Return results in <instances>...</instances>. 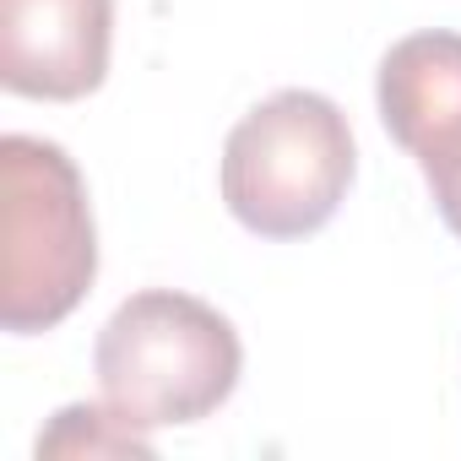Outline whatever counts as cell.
Instances as JSON below:
<instances>
[{
	"label": "cell",
	"mask_w": 461,
	"mask_h": 461,
	"mask_svg": "<svg viewBox=\"0 0 461 461\" xmlns=\"http://www.w3.org/2000/svg\"><path fill=\"white\" fill-rule=\"evenodd\" d=\"M114 0H0V82L23 98L71 104L104 87Z\"/></svg>",
	"instance_id": "4"
},
{
	"label": "cell",
	"mask_w": 461,
	"mask_h": 461,
	"mask_svg": "<svg viewBox=\"0 0 461 461\" xmlns=\"http://www.w3.org/2000/svg\"><path fill=\"white\" fill-rule=\"evenodd\" d=\"M380 120L418 163L461 136V33H407L380 60Z\"/></svg>",
	"instance_id": "5"
},
{
	"label": "cell",
	"mask_w": 461,
	"mask_h": 461,
	"mask_svg": "<svg viewBox=\"0 0 461 461\" xmlns=\"http://www.w3.org/2000/svg\"><path fill=\"white\" fill-rule=\"evenodd\" d=\"M353 168L348 114L326 93L283 87L228 131L222 201L261 240H304L337 217Z\"/></svg>",
	"instance_id": "3"
},
{
	"label": "cell",
	"mask_w": 461,
	"mask_h": 461,
	"mask_svg": "<svg viewBox=\"0 0 461 461\" xmlns=\"http://www.w3.org/2000/svg\"><path fill=\"white\" fill-rule=\"evenodd\" d=\"M418 168H423V179H429V195H434L445 228L461 240V136H456L450 147H439L434 158H423Z\"/></svg>",
	"instance_id": "7"
},
{
	"label": "cell",
	"mask_w": 461,
	"mask_h": 461,
	"mask_svg": "<svg viewBox=\"0 0 461 461\" xmlns=\"http://www.w3.org/2000/svg\"><path fill=\"white\" fill-rule=\"evenodd\" d=\"M240 369L245 348L228 315L174 288L131 294L93 348L104 402L136 429H174L217 412L234 396Z\"/></svg>",
	"instance_id": "2"
},
{
	"label": "cell",
	"mask_w": 461,
	"mask_h": 461,
	"mask_svg": "<svg viewBox=\"0 0 461 461\" xmlns=\"http://www.w3.org/2000/svg\"><path fill=\"white\" fill-rule=\"evenodd\" d=\"M39 456H152V439L125 423L114 407H60L55 423L39 434Z\"/></svg>",
	"instance_id": "6"
},
{
	"label": "cell",
	"mask_w": 461,
	"mask_h": 461,
	"mask_svg": "<svg viewBox=\"0 0 461 461\" xmlns=\"http://www.w3.org/2000/svg\"><path fill=\"white\" fill-rule=\"evenodd\" d=\"M0 326H60L98 277L93 206L66 147L12 131L0 141Z\"/></svg>",
	"instance_id": "1"
}]
</instances>
